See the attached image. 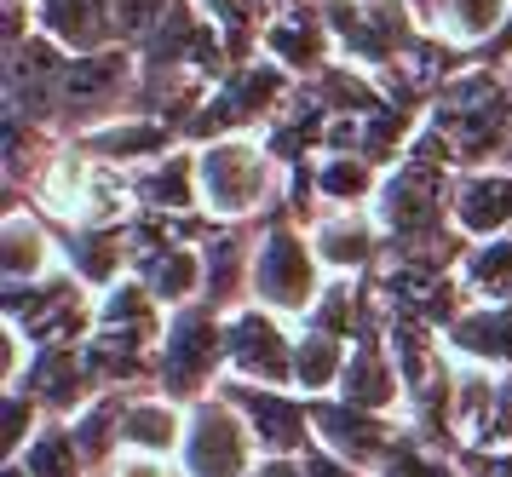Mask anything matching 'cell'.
I'll use <instances>...</instances> for the list:
<instances>
[{
    "instance_id": "obj_16",
    "label": "cell",
    "mask_w": 512,
    "mask_h": 477,
    "mask_svg": "<svg viewBox=\"0 0 512 477\" xmlns=\"http://www.w3.org/2000/svg\"><path fill=\"white\" fill-rule=\"evenodd\" d=\"M311 414H317V443H328L334 455L357 460V466H380L386 449L403 432V414H369V409H351L340 397H311Z\"/></svg>"
},
{
    "instance_id": "obj_21",
    "label": "cell",
    "mask_w": 512,
    "mask_h": 477,
    "mask_svg": "<svg viewBox=\"0 0 512 477\" xmlns=\"http://www.w3.org/2000/svg\"><path fill=\"white\" fill-rule=\"evenodd\" d=\"M443 351L455 363L512 368V299H466V311L443 328Z\"/></svg>"
},
{
    "instance_id": "obj_15",
    "label": "cell",
    "mask_w": 512,
    "mask_h": 477,
    "mask_svg": "<svg viewBox=\"0 0 512 477\" xmlns=\"http://www.w3.org/2000/svg\"><path fill=\"white\" fill-rule=\"evenodd\" d=\"M179 138H185V133H179L173 121H162V115L127 110V115H116V121H104V127H87V133H75V144H81V150H87L93 161H104V167L139 173L144 161L167 156Z\"/></svg>"
},
{
    "instance_id": "obj_9",
    "label": "cell",
    "mask_w": 512,
    "mask_h": 477,
    "mask_svg": "<svg viewBox=\"0 0 512 477\" xmlns=\"http://www.w3.org/2000/svg\"><path fill=\"white\" fill-rule=\"evenodd\" d=\"M6 391H29V397L47 409V420H70V414H81L104 386H98L93 363H87V345H35L29 374Z\"/></svg>"
},
{
    "instance_id": "obj_26",
    "label": "cell",
    "mask_w": 512,
    "mask_h": 477,
    "mask_svg": "<svg viewBox=\"0 0 512 477\" xmlns=\"http://www.w3.org/2000/svg\"><path fill=\"white\" fill-rule=\"evenodd\" d=\"M127 403H133V391H98L81 414H70V432H75V443H81L87 477H98L121 455V420H127Z\"/></svg>"
},
{
    "instance_id": "obj_38",
    "label": "cell",
    "mask_w": 512,
    "mask_h": 477,
    "mask_svg": "<svg viewBox=\"0 0 512 477\" xmlns=\"http://www.w3.org/2000/svg\"><path fill=\"white\" fill-rule=\"evenodd\" d=\"M277 6H305V0H277Z\"/></svg>"
},
{
    "instance_id": "obj_4",
    "label": "cell",
    "mask_w": 512,
    "mask_h": 477,
    "mask_svg": "<svg viewBox=\"0 0 512 477\" xmlns=\"http://www.w3.org/2000/svg\"><path fill=\"white\" fill-rule=\"evenodd\" d=\"M294 92H300V81L282 64H271L265 52L236 58V64L213 81L208 104L196 110L185 138L190 144H208V138H231V133H265V127L294 104Z\"/></svg>"
},
{
    "instance_id": "obj_8",
    "label": "cell",
    "mask_w": 512,
    "mask_h": 477,
    "mask_svg": "<svg viewBox=\"0 0 512 477\" xmlns=\"http://www.w3.org/2000/svg\"><path fill=\"white\" fill-rule=\"evenodd\" d=\"M225 397H231L248 432H254L259 455H282L294 460L317 443V414H311V397L294 386H248V380H225Z\"/></svg>"
},
{
    "instance_id": "obj_5",
    "label": "cell",
    "mask_w": 512,
    "mask_h": 477,
    "mask_svg": "<svg viewBox=\"0 0 512 477\" xmlns=\"http://www.w3.org/2000/svg\"><path fill=\"white\" fill-rule=\"evenodd\" d=\"M323 288L328 271L311 248V230L294 213H271L265 230L254 236V305H265L288 322H305L311 305L323 299Z\"/></svg>"
},
{
    "instance_id": "obj_23",
    "label": "cell",
    "mask_w": 512,
    "mask_h": 477,
    "mask_svg": "<svg viewBox=\"0 0 512 477\" xmlns=\"http://www.w3.org/2000/svg\"><path fill=\"white\" fill-rule=\"evenodd\" d=\"M507 18H512V0H432L426 29H432V41H443L449 52H461L472 64L507 29Z\"/></svg>"
},
{
    "instance_id": "obj_25",
    "label": "cell",
    "mask_w": 512,
    "mask_h": 477,
    "mask_svg": "<svg viewBox=\"0 0 512 477\" xmlns=\"http://www.w3.org/2000/svg\"><path fill=\"white\" fill-rule=\"evenodd\" d=\"M380 184H386V173L369 156H357V150H323V156L311 161L317 207H374Z\"/></svg>"
},
{
    "instance_id": "obj_39",
    "label": "cell",
    "mask_w": 512,
    "mask_h": 477,
    "mask_svg": "<svg viewBox=\"0 0 512 477\" xmlns=\"http://www.w3.org/2000/svg\"><path fill=\"white\" fill-rule=\"evenodd\" d=\"M501 161H507V167H512V144H507V156H501Z\"/></svg>"
},
{
    "instance_id": "obj_1",
    "label": "cell",
    "mask_w": 512,
    "mask_h": 477,
    "mask_svg": "<svg viewBox=\"0 0 512 477\" xmlns=\"http://www.w3.org/2000/svg\"><path fill=\"white\" fill-rule=\"evenodd\" d=\"M420 133L449 156L455 173L501 161L512 144V75L489 64H461L455 75H443Z\"/></svg>"
},
{
    "instance_id": "obj_13",
    "label": "cell",
    "mask_w": 512,
    "mask_h": 477,
    "mask_svg": "<svg viewBox=\"0 0 512 477\" xmlns=\"http://www.w3.org/2000/svg\"><path fill=\"white\" fill-rule=\"evenodd\" d=\"M133 196H139V213H162V219H208L202 213V161H196V144L179 138L167 156L144 161L133 173Z\"/></svg>"
},
{
    "instance_id": "obj_20",
    "label": "cell",
    "mask_w": 512,
    "mask_h": 477,
    "mask_svg": "<svg viewBox=\"0 0 512 477\" xmlns=\"http://www.w3.org/2000/svg\"><path fill=\"white\" fill-rule=\"evenodd\" d=\"M29 23L58 41L64 52H104L121 46V23H116V0H24Z\"/></svg>"
},
{
    "instance_id": "obj_36",
    "label": "cell",
    "mask_w": 512,
    "mask_h": 477,
    "mask_svg": "<svg viewBox=\"0 0 512 477\" xmlns=\"http://www.w3.org/2000/svg\"><path fill=\"white\" fill-rule=\"evenodd\" d=\"M254 477H305V472H300V455H294V460H282V455H265V460L254 466Z\"/></svg>"
},
{
    "instance_id": "obj_24",
    "label": "cell",
    "mask_w": 512,
    "mask_h": 477,
    "mask_svg": "<svg viewBox=\"0 0 512 477\" xmlns=\"http://www.w3.org/2000/svg\"><path fill=\"white\" fill-rule=\"evenodd\" d=\"M185 403L162 397L156 386L133 391L127 403V420H121V449H139V455H179L185 443Z\"/></svg>"
},
{
    "instance_id": "obj_27",
    "label": "cell",
    "mask_w": 512,
    "mask_h": 477,
    "mask_svg": "<svg viewBox=\"0 0 512 477\" xmlns=\"http://www.w3.org/2000/svg\"><path fill=\"white\" fill-rule=\"evenodd\" d=\"M346 357H351V340L328 334L317 322H300V345H294V391L305 397H334L340 374H346Z\"/></svg>"
},
{
    "instance_id": "obj_40",
    "label": "cell",
    "mask_w": 512,
    "mask_h": 477,
    "mask_svg": "<svg viewBox=\"0 0 512 477\" xmlns=\"http://www.w3.org/2000/svg\"><path fill=\"white\" fill-rule=\"evenodd\" d=\"M507 75H512V69H507Z\"/></svg>"
},
{
    "instance_id": "obj_33",
    "label": "cell",
    "mask_w": 512,
    "mask_h": 477,
    "mask_svg": "<svg viewBox=\"0 0 512 477\" xmlns=\"http://www.w3.org/2000/svg\"><path fill=\"white\" fill-rule=\"evenodd\" d=\"M300 472L305 477H374L369 466H357V460H346V455H334L328 443H311L300 455Z\"/></svg>"
},
{
    "instance_id": "obj_34",
    "label": "cell",
    "mask_w": 512,
    "mask_h": 477,
    "mask_svg": "<svg viewBox=\"0 0 512 477\" xmlns=\"http://www.w3.org/2000/svg\"><path fill=\"white\" fill-rule=\"evenodd\" d=\"M478 449H512V368H501V391H495V414H489V432ZM472 455V449H466Z\"/></svg>"
},
{
    "instance_id": "obj_11",
    "label": "cell",
    "mask_w": 512,
    "mask_h": 477,
    "mask_svg": "<svg viewBox=\"0 0 512 477\" xmlns=\"http://www.w3.org/2000/svg\"><path fill=\"white\" fill-rule=\"evenodd\" d=\"M334 397L351 403V409H369V414H403V403H409V380H403V368H397V357H392V345H386V328H380V322L363 328V334L351 340L346 374H340Z\"/></svg>"
},
{
    "instance_id": "obj_6",
    "label": "cell",
    "mask_w": 512,
    "mask_h": 477,
    "mask_svg": "<svg viewBox=\"0 0 512 477\" xmlns=\"http://www.w3.org/2000/svg\"><path fill=\"white\" fill-rule=\"evenodd\" d=\"M259 443L248 432V420L225 391H213L202 403H190L185 414V443H179V466L185 477H254Z\"/></svg>"
},
{
    "instance_id": "obj_37",
    "label": "cell",
    "mask_w": 512,
    "mask_h": 477,
    "mask_svg": "<svg viewBox=\"0 0 512 477\" xmlns=\"http://www.w3.org/2000/svg\"><path fill=\"white\" fill-rule=\"evenodd\" d=\"M6 477H29V472L18 466V460H6Z\"/></svg>"
},
{
    "instance_id": "obj_10",
    "label": "cell",
    "mask_w": 512,
    "mask_h": 477,
    "mask_svg": "<svg viewBox=\"0 0 512 477\" xmlns=\"http://www.w3.org/2000/svg\"><path fill=\"white\" fill-rule=\"evenodd\" d=\"M305 230L328 276H369L386 259V230L374 219V207H323Z\"/></svg>"
},
{
    "instance_id": "obj_18",
    "label": "cell",
    "mask_w": 512,
    "mask_h": 477,
    "mask_svg": "<svg viewBox=\"0 0 512 477\" xmlns=\"http://www.w3.org/2000/svg\"><path fill=\"white\" fill-rule=\"evenodd\" d=\"M162 328H167V305L144 288L139 276H121L116 288L98 294V328H93L98 340H116L127 351H150L156 357Z\"/></svg>"
},
{
    "instance_id": "obj_7",
    "label": "cell",
    "mask_w": 512,
    "mask_h": 477,
    "mask_svg": "<svg viewBox=\"0 0 512 477\" xmlns=\"http://www.w3.org/2000/svg\"><path fill=\"white\" fill-rule=\"evenodd\" d=\"M294 345L300 328L265 305H242L225 317V380L248 386H294Z\"/></svg>"
},
{
    "instance_id": "obj_2",
    "label": "cell",
    "mask_w": 512,
    "mask_h": 477,
    "mask_svg": "<svg viewBox=\"0 0 512 477\" xmlns=\"http://www.w3.org/2000/svg\"><path fill=\"white\" fill-rule=\"evenodd\" d=\"M202 161V213L213 225H254L271 213H288V167L265 133H231L196 144Z\"/></svg>"
},
{
    "instance_id": "obj_19",
    "label": "cell",
    "mask_w": 512,
    "mask_h": 477,
    "mask_svg": "<svg viewBox=\"0 0 512 477\" xmlns=\"http://www.w3.org/2000/svg\"><path fill=\"white\" fill-rule=\"evenodd\" d=\"M64 271V236L41 207H12L6 230H0V276L12 282H41V276Z\"/></svg>"
},
{
    "instance_id": "obj_22",
    "label": "cell",
    "mask_w": 512,
    "mask_h": 477,
    "mask_svg": "<svg viewBox=\"0 0 512 477\" xmlns=\"http://www.w3.org/2000/svg\"><path fill=\"white\" fill-rule=\"evenodd\" d=\"M133 225V219H127ZM127 225H70L64 236V271H75L93 294L116 288L121 276H133V230Z\"/></svg>"
},
{
    "instance_id": "obj_32",
    "label": "cell",
    "mask_w": 512,
    "mask_h": 477,
    "mask_svg": "<svg viewBox=\"0 0 512 477\" xmlns=\"http://www.w3.org/2000/svg\"><path fill=\"white\" fill-rule=\"evenodd\" d=\"M98 477H185V466H179V455H139V449H121Z\"/></svg>"
},
{
    "instance_id": "obj_35",
    "label": "cell",
    "mask_w": 512,
    "mask_h": 477,
    "mask_svg": "<svg viewBox=\"0 0 512 477\" xmlns=\"http://www.w3.org/2000/svg\"><path fill=\"white\" fill-rule=\"evenodd\" d=\"M461 460L472 477H512V449H472Z\"/></svg>"
},
{
    "instance_id": "obj_29",
    "label": "cell",
    "mask_w": 512,
    "mask_h": 477,
    "mask_svg": "<svg viewBox=\"0 0 512 477\" xmlns=\"http://www.w3.org/2000/svg\"><path fill=\"white\" fill-rule=\"evenodd\" d=\"M196 6H202V12H208V23L225 35L231 58H254L265 23L277 18V0H196Z\"/></svg>"
},
{
    "instance_id": "obj_17",
    "label": "cell",
    "mask_w": 512,
    "mask_h": 477,
    "mask_svg": "<svg viewBox=\"0 0 512 477\" xmlns=\"http://www.w3.org/2000/svg\"><path fill=\"white\" fill-rule=\"evenodd\" d=\"M449 219L466 242L484 236H512V167L489 161V167H466L455 173V196H449Z\"/></svg>"
},
{
    "instance_id": "obj_28",
    "label": "cell",
    "mask_w": 512,
    "mask_h": 477,
    "mask_svg": "<svg viewBox=\"0 0 512 477\" xmlns=\"http://www.w3.org/2000/svg\"><path fill=\"white\" fill-rule=\"evenodd\" d=\"M455 271H461L466 299H512V236L466 242V253H461Z\"/></svg>"
},
{
    "instance_id": "obj_31",
    "label": "cell",
    "mask_w": 512,
    "mask_h": 477,
    "mask_svg": "<svg viewBox=\"0 0 512 477\" xmlns=\"http://www.w3.org/2000/svg\"><path fill=\"white\" fill-rule=\"evenodd\" d=\"M0 414H6V460H18V455L29 449V437L47 426V409H41L29 391H6Z\"/></svg>"
},
{
    "instance_id": "obj_3",
    "label": "cell",
    "mask_w": 512,
    "mask_h": 477,
    "mask_svg": "<svg viewBox=\"0 0 512 477\" xmlns=\"http://www.w3.org/2000/svg\"><path fill=\"white\" fill-rule=\"evenodd\" d=\"M150 386L173 403H202L225 386V311L208 299H190L167 311L162 345H156V380Z\"/></svg>"
},
{
    "instance_id": "obj_30",
    "label": "cell",
    "mask_w": 512,
    "mask_h": 477,
    "mask_svg": "<svg viewBox=\"0 0 512 477\" xmlns=\"http://www.w3.org/2000/svg\"><path fill=\"white\" fill-rule=\"evenodd\" d=\"M29 477H87V460H81V443H75L70 420H47L41 432L29 437V449L18 455Z\"/></svg>"
},
{
    "instance_id": "obj_14",
    "label": "cell",
    "mask_w": 512,
    "mask_h": 477,
    "mask_svg": "<svg viewBox=\"0 0 512 477\" xmlns=\"http://www.w3.org/2000/svg\"><path fill=\"white\" fill-rule=\"evenodd\" d=\"M254 236L259 230L248 225H213L202 230V299L219 305L225 317L242 311V305H254Z\"/></svg>"
},
{
    "instance_id": "obj_12",
    "label": "cell",
    "mask_w": 512,
    "mask_h": 477,
    "mask_svg": "<svg viewBox=\"0 0 512 477\" xmlns=\"http://www.w3.org/2000/svg\"><path fill=\"white\" fill-rule=\"evenodd\" d=\"M259 52L271 64H282L294 81H311V75H323L340 58V41L328 29L323 6L305 0V6H277V18L265 23V35H259Z\"/></svg>"
}]
</instances>
